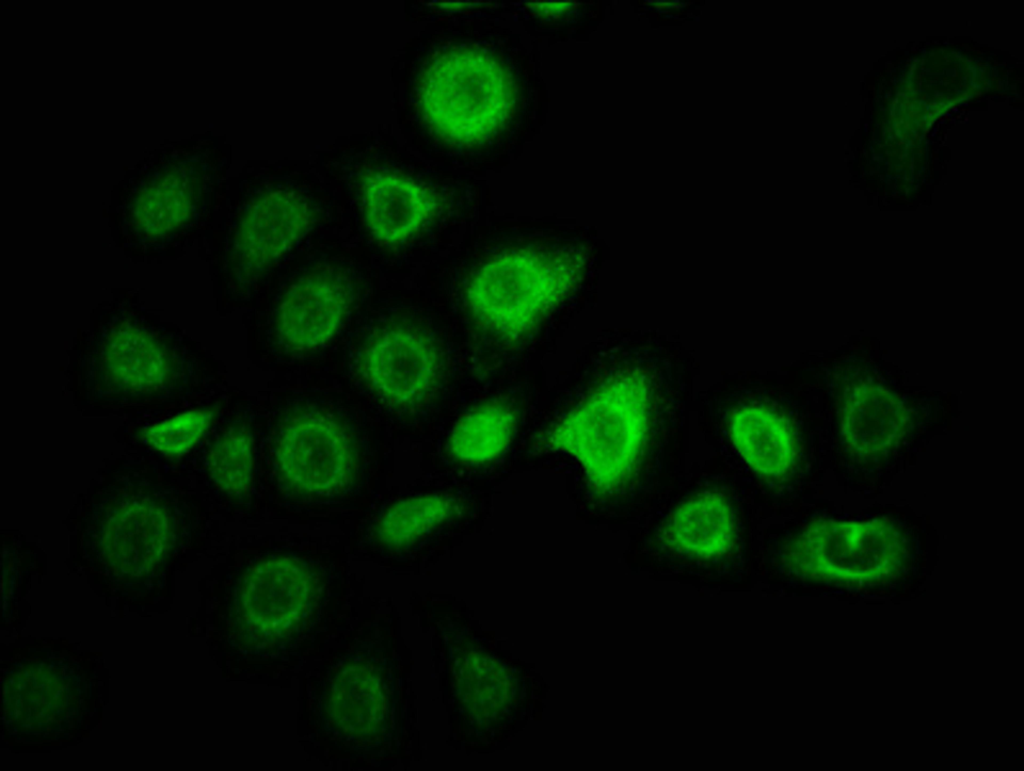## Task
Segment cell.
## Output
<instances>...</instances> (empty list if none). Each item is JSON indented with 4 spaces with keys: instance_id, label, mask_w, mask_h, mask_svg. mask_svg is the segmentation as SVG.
Returning <instances> with one entry per match:
<instances>
[{
    "instance_id": "obj_1",
    "label": "cell",
    "mask_w": 1024,
    "mask_h": 771,
    "mask_svg": "<svg viewBox=\"0 0 1024 771\" xmlns=\"http://www.w3.org/2000/svg\"><path fill=\"white\" fill-rule=\"evenodd\" d=\"M582 263L575 254L511 250L481 266L470 280L469 308L489 330L515 340L529 333L575 286Z\"/></svg>"
},
{
    "instance_id": "obj_2",
    "label": "cell",
    "mask_w": 1024,
    "mask_h": 771,
    "mask_svg": "<svg viewBox=\"0 0 1024 771\" xmlns=\"http://www.w3.org/2000/svg\"><path fill=\"white\" fill-rule=\"evenodd\" d=\"M647 397L635 378L615 379L570 412L551 434L553 447L573 456L594 486L609 489L631 470L643 443Z\"/></svg>"
},
{
    "instance_id": "obj_3",
    "label": "cell",
    "mask_w": 1024,
    "mask_h": 771,
    "mask_svg": "<svg viewBox=\"0 0 1024 771\" xmlns=\"http://www.w3.org/2000/svg\"><path fill=\"white\" fill-rule=\"evenodd\" d=\"M432 123L458 140H479L504 121L509 89L502 70L474 52L446 55L429 70L422 90Z\"/></svg>"
},
{
    "instance_id": "obj_4",
    "label": "cell",
    "mask_w": 1024,
    "mask_h": 771,
    "mask_svg": "<svg viewBox=\"0 0 1024 771\" xmlns=\"http://www.w3.org/2000/svg\"><path fill=\"white\" fill-rule=\"evenodd\" d=\"M278 458L286 477L311 492H335L351 476L346 438L326 420L308 419L291 425L280 441Z\"/></svg>"
},
{
    "instance_id": "obj_5",
    "label": "cell",
    "mask_w": 1024,
    "mask_h": 771,
    "mask_svg": "<svg viewBox=\"0 0 1024 771\" xmlns=\"http://www.w3.org/2000/svg\"><path fill=\"white\" fill-rule=\"evenodd\" d=\"M438 367L434 345L422 334L406 329L384 334L370 346L365 360L372 385L382 395L401 403L428 390Z\"/></svg>"
},
{
    "instance_id": "obj_6",
    "label": "cell",
    "mask_w": 1024,
    "mask_h": 771,
    "mask_svg": "<svg viewBox=\"0 0 1024 771\" xmlns=\"http://www.w3.org/2000/svg\"><path fill=\"white\" fill-rule=\"evenodd\" d=\"M346 305L339 282L323 275L307 277L295 284L280 304V335L295 348L322 346L337 332Z\"/></svg>"
},
{
    "instance_id": "obj_7",
    "label": "cell",
    "mask_w": 1024,
    "mask_h": 771,
    "mask_svg": "<svg viewBox=\"0 0 1024 771\" xmlns=\"http://www.w3.org/2000/svg\"><path fill=\"white\" fill-rule=\"evenodd\" d=\"M310 224L308 208L298 196L272 192L248 210L239 231V251L248 264L265 266L290 251Z\"/></svg>"
},
{
    "instance_id": "obj_8",
    "label": "cell",
    "mask_w": 1024,
    "mask_h": 771,
    "mask_svg": "<svg viewBox=\"0 0 1024 771\" xmlns=\"http://www.w3.org/2000/svg\"><path fill=\"white\" fill-rule=\"evenodd\" d=\"M310 592L306 569L292 559L270 560L248 575V619L266 634H277L298 619Z\"/></svg>"
},
{
    "instance_id": "obj_9",
    "label": "cell",
    "mask_w": 1024,
    "mask_h": 771,
    "mask_svg": "<svg viewBox=\"0 0 1024 771\" xmlns=\"http://www.w3.org/2000/svg\"><path fill=\"white\" fill-rule=\"evenodd\" d=\"M432 208L420 186L396 175H377L365 188L367 226L382 244H398L411 237L426 222Z\"/></svg>"
},
{
    "instance_id": "obj_10",
    "label": "cell",
    "mask_w": 1024,
    "mask_h": 771,
    "mask_svg": "<svg viewBox=\"0 0 1024 771\" xmlns=\"http://www.w3.org/2000/svg\"><path fill=\"white\" fill-rule=\"evenodd\" d=\"M896 533L881 522H825L811 527L800 539L802 553L812 565L830 568L840 560L852 557L883 559L896 547Z\"/></svg>"
},
{
    "instance_id": "obj_11",
    "label": "cell",
    "mask_w": 1024,
    "mask_h": 771,
    "mask_svg": "<svg viewBox=\"0 0 1024 771\" xmlns=\"http://www.w3.org/2000/svg\"><path fill=\"white\" fill-rule=\"evenodd\" d=\"M733 442L755 470L767 475L784 473L793 460V440L787 425L759 407L737 412L731 423Z\"/></svg>"
},
{
    "instance_id": "obj_12",
    "label": "cell",
    "mask_w": 1024,
    "mask_h": 771,
    "mask_svg": "<svg viewBox=\"0 0 1024 771\" xmlns=\"http://www.w3.org/2000/svg\"><path fill=\"white\" fill-rule=\"evenodd\" d=\"M675 543L698 555L724 551L733 534L731 511L719 496L704 493L683 503L671 523Z\"/></svg>"
},
{
    "instance_id": "obj_13",
    "label": "cell",
    "mask_w": 1024,
    "mask_h": 771,
    "mask_svg": "<svg viewBox=\"0 0 1024 771\" xmlns=\"http://www.w3.org/2000/svg\"><path fill=\"white\" fill-rule=\"evenodd\" d=\"M515 429L511 410L498 403L484 404L465 414L454 426L450 449L460 460L484 462L500 455Z\"/></svg>"
},
{
    "instance_id": "obj_14",
    "label": "cell",
    "mask_w": 1024,
    "mask_h": 771,
    "mask_svg": "<svg viewBox=\"0 0 1024 771\" xmlns=\"http://www.w3.org/2000/svg\"><path fill=\"white\" fill-rule=\"evenodd\" d=\"M451 509V500L442 495L407 498L395 503L384 514L378 525V534L389 544L413 541L439 526Z\"/></svg>"
},
{
    "instance_id": "obj_15",
    "label": "cell",
    "mask_w": 1024,
    "mask_h": 771,
    "mask_svg": "<svg viewBox=\"0 0 1024 771\" xmlns=\"http://www.w3.org/2000/svg\"><path fill=\"white\" fill-rule=\"evenodd\" d=\"M902 426L896 410L854 406L846 412L843 430L847 441L856 450L870 453L889 445Z\"/></svg>"
},
{
    "instance_id": "obj_16",
    "label": "cell",
    "mask_w": 1024,
    "mask_h": 771,
    "mask_svg": "<svg viewBox=\"0 0 1024 771\" xmlns=\"http://www.w3.org/2000/svg\"><path fill=\"white\" fill-rule=\"evenodd\" d=\"M210 471L214 481L223 490L233 494L246 492L253 476V456L249 441L236 435L223 439L211 453Z\"/></svg>"
},
{
    "instance_id": "obj_17",
    "label": "cell",
    "mask_w": 1024,
    "mask_h": 771,
    "mask_svg": "<svg viewBox=\"0 0 1024 771\" xmlns=\"http://www.w3.org/2000/svg\"><path fill=\"white\" fill-rule=\"evenodd\" d=\"M209 417L201 411H190L164 421L147 433L149 443L165 454L189 450L202 436Z\"/></svg>"
}]
</instances>
